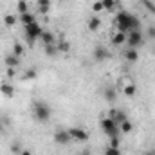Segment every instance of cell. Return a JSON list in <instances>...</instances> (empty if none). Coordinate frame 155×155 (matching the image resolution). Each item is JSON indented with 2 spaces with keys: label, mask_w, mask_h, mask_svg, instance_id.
Wrapping results in <instances>:
<instances>
[{
  "label": "cell",
  "mask_w": 155,
  "mask_h": 155,
  "mask_svg": "<svg viewBox=\"0 0 155 155\" xmlns=\"http://www.w3.org/2000/svg\"><path fill=\"white\" fill-rule=\"evenodd\" d=\"M36 76H38V71H36L35 67H29V69L25 71V74H24V79H35Z\"/></svg>",
  "instance_id": "21"
},
{
  "label": "cell",
  "mask_w": 155,
  "mask_h": 155,
  "mask_svg": "<svg viewBox=\"0 0 155 155\" xmlns=\"http://www.w3.org/2000/svg\"><path fill=\"white\" fill-rule=\"evenodd\" d=\"M36 5L38 7H47V5H51V0H36Z\"/></svg>",
  "instance_id": "32"
},
{
  "label": "cell",
  "mask_w": 155,
  "mask_h": 155,
  "mask_svg": "<svg viewBox=\"0 0 155 155\" xmlns=\"http://www.w3.org/2000/svg\"><path fill=\"white\" fill-rule=\"evenodd\" d=\"M27 2L25 0H18V4H16V9H18V13L22 15V13H27Z\"/></svg>",
  "instance_id": "24"
},
{
  "label": "cell",
  "mask_w": 155,
  "mask_h": 155,
  "mask_svg": "<svg viewBox=\"0 0 155 155\" xmlns=\"http://www.w3.org/2000/svg\"><path fill=\"white\" fill-rule=\"evenodd\" d=\"M79 155H92V152H90V150H83Z\"/></svg>",
  "instance_id": "37"
},
{
  "label": "cell",
  "mask_w": 155,
  "mask_h": 155,
  "mask_svg": "<svg viewBox=\"0 0 155 155\" xmlns=\"http://www.w3.org/2000/svg\"><path fill=\"white\" fill-rule=\"evenodd\" d=\"M124 60H126L128 63H135V61L139 60L137 49H126V51H124Z\"/></svg>",
  "instance_id": "11"
},
{
  "label": "cell",
  "mask_w": 155,
  "mask_h": 155,
  "mask_svg": "<svg viewBox=\"0 0 155 155\" xmlns=\"http://www.w3.org/2000/svg\"><path fill=\"white\" fill-rule=\"evenodd\" d=\"M110 146H112V148H121V141H119V135H116V137H110Z\"/></svg>",
  "instance_id": "30"
},
{
  "label": "cell",
  "mask_w": 155,
  "mask_h": 155,
  "mask_svg": "<svg viewBox=\"0 0 155 155\" xmlns=\"http://www.w3.org/2000/svg\"><path fill=\"white\" fill-rule=\"evenodd\" d=\"M0 92H2L5 97H13V96H15V87H13L11 83H5V81H4V83L0 85Z\"/></svg>",
  "instance_id": "14"
},
{
  "label": "cell",
  "mask_w": 155,
  "mask_h": 155,
  "mask_svg": "<svg viewBox=\"0 0 155 155\" xmlns=\"http://www.w3.org/2000/svg\"><path fill=\"white\" fill-rule=\"evenodd\" d=\"M101 27V18L99 16H92L90 20H88V29L90 31H97Z\"/></svg>",
  "instance_id": "16"
},
{
  "label": "cell",
  "mask_w": 155,
  "mask_h": 155,
  "mask_svg": "<svg viewBox=\"0 0 155 155\" xmlns=\"http://www.w3.org/2000/svg\"><path fill=\"white\" fill-rule=\"evenodd\" d=\"M112 43H114V45H123V43H126V35L117 31L116 35L112 36Z\"/></svg>",
  "instance_id": "18"
},
{
  "label": "cell",
  "mask_w": 155,
  "mask_h": 155,
  "mask_svg": "<svg viewBox=\"0 0 155 155\" xmlns=\"http://www.w3.org/2000/svg\"><path fill=\"white\" fill-rule=\"evenodd\" d=\"M18 22H20L22 25H29V24H35L36 20H35V15L27 11V13H22V15L18 16Z\"/></svg>",
  "instance_id": "10"
},
{
  "label": "cell",
  "mask_w": 155,
  "mask_h": 155,
  "mask_svg": "<svg viewBox=\"0 0 155 155\" xmlns=\"http://www.w3.org/2000/svg\"><path fill=\"white\" fill-rule=\"evenodd\" d=\"M135 92H137V87H135L134 83H128V85L123 88V94H124L126 97H134V96H135Z\"/></svg>",
  "instance_id": "17"
},
{
  "label": "cell",
  "mask_w": 155,
  "mask_h": 155,
  "mask_svg": "<svg viewBox=\"0 0 155 155\" xmlns=\"http://www.w3.org/2000/svg\"><path fill=\"white\" fill-rule=\"evenodd\" d=\"M11 152L20 155V152H22V150H20V144H18V143H13V144H11Z\"/></svg>",
  "instance_id": "31"
},
{
  "label": "cell",
  "mask_w": 155,
  "mask_h": 155,
  "mask_svg": "<svg viewBox=\"0 0 155 155\" xmlns=\"http://www.w3.org/2000/svg\"><path fill=\"white\" fill-rule=\"evenodd\" d=\"M24 31H25V38L29 43H35L38 38H41V35H43V29H41V25H40L38 22H35V24H29V25H24Z\"/></svg>",
  "instance_id": "3"
},
{
  "label": "cell",
  "mask_w": 155,
  "mask_h": 155,
  "mask_svg": "<svg viewBox=\"0 0 155 155\" xmlns=\"http://www.w3.org/2000/svg\"><path fill=\"white\" fill-rule=\"evenodd\" d=\"M92 11H94V13H99V11H103V2H101V0L94 2V4H92Z\"/></svg>",
  "instance_id": "29"
},
{
  "label": "cell",
  "mask_w": 155,
  "mask_h": 155,
  "mask_svg": "<svg viewBox=\"0 0 155 155\" xmlns=\"http://www.w3.org/2000/svg\"><path fill=\"white\" fill-rule=\"evenodd\" d=\"M94 60L96 61H105V60H108L112 54H110V51H107V47H103V45H97L96 49H94Z\"/></svg>",
  "instance_id": "7"
},
{
  "label": "cell",
  "mask_w": 155,
  "mask_h": 155,
  "mask_svg": "<svg viewBox=\"0 0 155 155\" xmlns=\"http://www.w3.org/2000/svg\"><path fill=\"white\" fill-rule=\"evenodd\" d=\"M108 117H112V119L116 121L117 124H121L123 121H128V117H126V112H123V110H112Z\"/></svg>",
  "instance_id": "13"
},
{
  "label": "cell",
  "mask_w": 155,
  "mask_h": 155,
  "mask_svg": "<svg viewBox=\"0 0 155 155\" xmlns=\"http://www.w3.org/2000/svg\"><path fill=\"white\" fill-rule=\"evenodd\" d=\"M148 36L155 40V27H150V29H148Z\"/></svg>",
  "instance_id": "34"
},
{
  "label": "cell",
  "mask_w": 155,
  "mask_h": 155,
  "mask_svg": "<svg viewBox=\"0 0 155 155\" xmlns=\"http://www.w3.org/2000/svg\"><path fill=\"white\" fill-rule=\"evenodd\" d=\"M4 22H5V25L11 27V25H15V24L18 22V18H16L15 15H5V16H4Z\"/></svg>",
  "instance_id": "23"
},
{
  "label": "cell",
  "mask_w": 155,
  "mask_h": 155,
  "mask_svg": "<svg viewBox=\"0 0 155 155\" xmlns=\"http://www.w3.org/2000/svg\"><path fill=\"white\" fill-rule=\"evenodd\" d=\"M56 47H58V52H69V51H71V43H69L67 40H61Z\"/></svg>",
  "instance_id": "20"
},
{
  "label": "cell",
  "mask_w": 155,
  "mask_h": 155,
  "mask_svg": "<svg viewBox=\"0 0 155 155\" xmlns=\"http://www.w3.org/2000/svg\"><path fill=\"white\" fill-rule=\"evenodd\" d=\"M41 41H43V45H51V43H54L56 38H54V35L51 33V31H43V35H41Z\"/></svg>",
  "instance_id": "15"
},
{
  "label": "cell",
  "mask_w": 155,
  "mask_h": 155,
  "mask_svg": "<svg viewBox=\"0 0 155 155\" xmlns=\"http://www.w3.org/2000/svg\"><path fill=\"white\" fill-rule=\"evenodd\" d=\"M13 54H15V56H22V54H24V47H22L18 41L13 45Z\"/></svg>",
  "instance_id": "26"
},
{
  "label": "cell",
  "mask_w": 155,
  "mask_h": 155,
  "mask_svg": "<svg viewBox=\"0 0 155 155\" xmlns=\"http://www.w3.org/2000/svg\"><path fill=\"white\" fill-rule=\"evenodd\" d=\"M103 155H121V148H112V146H108V148L103 152Z\"/></svg>",
  "instance_id": "27"
},
{
  "label": "cell",
  "mask_w": 155,
  "mask_h": 155,
  "mask_svg": "<svg viewBox=\"0 0 155 155\" xmlns=\"http://www.w3.org/2000/svg\"><path fill=\"white\" fill-rule=\"evenodd\" d=\"M5 74H7V78H13V76H15V69L7 67V72H5Z\"/></svg>",
  "instance_id": "35"
},
{
  "label": "cell",
  "mask_w": 155,
  "mask_h": 155,
  "mask_svg": "<svg viewBox=\"0 0 155 155\" xmlns=\"http://www.w3.org/2000/svg\"><path fill=\"white\" fill-rule=\"evenodd\" d=\"M69 135H71V139H74V141H81V143H85V141H88V132L87 130H83V128H69Z\"/></svg>",
  "instance_id": "6"
},
{
  "label": "cell",
  "mask_w": 155,
  "mask_h": 155,
  "mask_svg": "<svg viewBox=\"0 0 155 155\" xmlns=\"http://www.w3.org/2000/svg\"><path fill=\"white\" fill-rule=\"evenodd\" d=\"M72 139L69 135V130H56L54 132V143L56 144H69Z\"/></svg>",
  "instance_id": "8"
},
{
  "label": "cell",
  "mask_w": 155,
  "mask_h": 155,
  "mask_svg": "<svg viewBox=\"0 0 155 155\" xmlns=\"http://www.w3.org/2000/svg\"><path fill=\"white\" fill-rule=\"evenodd\" d=\"M146 155H155V152H150V153H146Z\"/></svg>",
  "instance_id": "38"
},
{
  "label": "cell",
  "mask_w": 155,
  "mask_h": 155,
  "mask_svg": "<svg viewBox=\"0 0 155 155\" xmlns=\"http://www.w3.org/2000/svg\"><path fill=\"white\" fill-rule=\"evenodd\" d=\"M58 52V47L54 45V43H51V45H45V54L47 56H54Z\"/></svg>",
  "instance_id": "25"
},
{
  "label": "cell",
  "mask_w": 155,
  "mask_h": 155,
  "mask_svg": "<svg viewBox=\"0 0 155 155\" xmlns=\"http://www.w3.org/2000/svg\"><path fill=\"white\" fill-rule=\"evenodd\" d=\"M31 107H33V116H35V119L40 121V123H47L51 119V116H52V108L45 101H33Z\"/></svg>",
  "instance_id": "2"
},
{
  "label": "cell",
  "mask_w": 155,
  "mask_h": 155,
  "mask_svg": "<svg viewBox=\"0 0 155 155\" xmlns=\"http://www.w3.org/2000/svg\"><path fill=\"white\" fill-rule=\"evenodd\" d=\"M101 2H103V9H107V11H112L117 5V0H101Z\"/></svg>",
  "instance_id": "22"
},
{
  "label": "cell",
  "mask_w": 155,
  "mask_h": 155,
  "mask_svg": "<svg viewBox=\"0 0 155 155\" xmlns=\"http://www.w3.org/2000/svg\"><path fill=\"white\" fill-rule=\"evenodd\" d=\"M126 45L128 49H137L143 45V33L141 31H130L126 35Z\"/></svg>",
  "instance_id": "5"
},
{
  "label": "cell",
  "mask_w": 155,
  "mask_h": 155,
  "mask_svg": "<svg viewBox=\"0 0 155 155\" xmlns=\"http://www.w3.org/2000/svg\"><path fill=\"white\" fill-rule=\"evenodd\" d=\"M20 155H33V153H31V150H22Z\"/></svg>",
  "instance_id": "36"
},
{
  "label": "cell",
  "mask_w": 155,
  "mask_h": 155,
  "mask_svg": "<svg viewBox=\"0 0 155 155\" xmlns=\"http://www.w3.org/2000/svg\"><path fill=\"white\" fill-rule=\"evenodd\" d=\"M103 96H105V101H107V103H114V101L117 99V92H116L114 87H107Z\"/></svg>",
  "instance_id": "12"
},
{
  "label": "cell",
  "mask_w": 155,
  "mask_h": 155,
  "mask_svg": "<svg viewBox=\"0 0 155 155\" xmlns=\"http://www.w3.org/2000/svg\"><path fill=\"white\" fill-rule=\"evenodd\" d=\"M38 11L41 13V15H47V13L51 11V5H47V7H38Z\"/></svg>",
  "instance_id": "33"
},
{
  "label": "cell",
  "mask_w": 155,
  "mask_h": 155,
  "mask_svg": "<svg viewBox=\"0 0 155 155\" xmlns=\"http://www.w3.org/2000/svg\"><path fill=\"white\" fill-rule=\"evenodd\" d=\"M4 63H5L7 67H11V69H16V67H20V56H15L13 52H11V54H5Z\"/></svg>",
  "instance_id": "9"
},
{
  "label": "cell",
  "mask_w": 155,
  "mask_h": 155,
  "mask_svg": "<svg viewBox=\"0 0 155 155\" xmlns=\"http://www.w3.org/2000/svg\"><path fill=\"white\" fill-rule=\"evenodd\" d=\"M132 130H134V124H132L130 121H123V123L119 124V132H121V134H130Z\"/></svg>",
  "instance_id": "19"
},
{
  "label": "cell",
  "mask_w": 155,
  "mask_h": 155,
  "mask_svg": "<svg viewBox=\"0 0 155 155\" xmlns=\"http://www.w3.org/2000/svg\"><path fill=\"white\" fill-rule=\"evenodd\" d=\"M99 124H101V130H103L108 137H116V135L121 134V132H119V124H117L112 117H103Z\"/></svg>",
  "instance_id": "4"
},
{
  "label": "cell",
  "mask_w": 155,
  "mask_h": 155,
  "mask_svg": "<svg viewBox=\"0 0 155 155\" xmlns=\"http://www.w3.org/2000/svg\"><path fill=\"white\" fill-rule=\"evenodd\" d=\"M116 27L119 33L128 35L130 31H141V22L137 16H134L128 11H119L116 16Z\"/></svg>",
  "instance_id": "1"
},
{
  "label": "cell",
  "mask_w": 155,
  "mask_h": 155,
  "mask_svg": "<svg viewBox=\"0 0 155 155\" xmlns=\"http://www.w3.org/2000/svg\"><path fill=\"white\" fill-rule=\"evenodd\" d=\"M141 2L144 4V7H146L152 15H155V4H153V2H150V0H141Z\"/></svg>",
  "instance_id": "28"
}]
</instances>
